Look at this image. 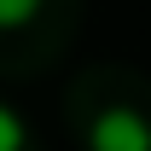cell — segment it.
<instances>
[{
	"label": "cell",
	"mask_w": 151,
	"mask_h": 151,
	"mask_svg": "<svg viewBox=\"0 0 151 151\" xmlns=\"http://www.w3.org/2000/svg\"><path fill=\"white\" fill-rule=\"evenodd\" d=\"M0 151H29V122H23L18 105L0 99Z\"/></svg>",
	"instance_id": "obj_3"
},
{
	"label": "cell",
	"mask_w": 151,
	"mask_h": 151,
	"mask_svg": "<svg viewBox=\"0 0 151 151\" xmlns=\"http://www.w3.org/2000/svg\"><path fill=\"white\" fill-rule=\"evenodd\" d=\"M87 151H151V116L134 105H111L87 122Z\"/></svg>",
	"instance_id": "obj_1"
},
{
	"label": "cell",
	"mask_w": 151,
	"mask_h": 151,
	"mask_svg": "<svg viewBox=\"0 0 151 151\" xmlns=\"http://www.w3.org/2000/svg\"><path fill=\"white\" fill-rule=\"evenodd\" d=\"M47 12V0H0V35H18Z\"/></svg>",
	"instance_id": "obj_2"
}]
</instances>
